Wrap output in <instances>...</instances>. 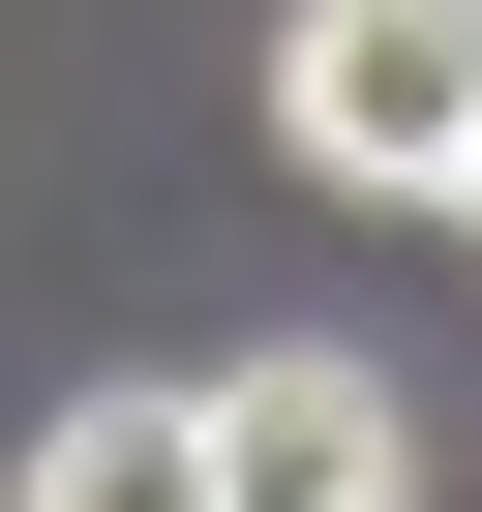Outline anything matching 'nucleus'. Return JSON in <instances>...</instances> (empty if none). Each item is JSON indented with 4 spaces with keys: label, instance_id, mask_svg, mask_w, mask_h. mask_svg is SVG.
I'll return each mask as SVG.
<instances>
[{
    "label": "nucleus",
    "instance_id": "nucleus-2",
    "mask_svg": "<svg viewBox=\"0 0 482 512\" xmlns=\"http://www.w3.org/2000/svg\"><path fill=\"white\" fill-rule=\"evenodd\" d=\"M211 482L241 512H422V422H392V362H211Z\"/></svg>",
    "mask_w": 482,
    "mask_h": 512
},
{
    "label": "nucleus",
    "instance_id": "nucleus-4",
    "mask_svg": "<svg viewBox=\"0 0 482 512\" xmlns=\"http://www.w3.org/2000/svg\"><path fill=\"white\" fill-rule=\"evenodd\" d=\"M452 211H482V181H452Z\"/></svg>",
    "mask_w": 482,
    "mask_h": 512
},
{
    "label": "nucleus",
    "instance_id": "nucleus-1",
    "mask_svg": "<svg viewBox=\"0 0 482 512\" xmlns=\"http://www.w3.org/2000/svg\"><path fill=\"white\" fill-rule=\"evenodd\" d=\"M272 151L302 181H482V0H302L272 31Z\"/></svg>",
    "mask_w": 482,
    "mask_h": 512
},
{
    "label": "nucleus",
    "instance_id": "nucleus-3",
    "mask_svg": "<svg viewBox=\"0 0 482 512\" xmlns=\"http://www.w3.org/2000/svg\"><path fill=\"white\" fill-rule=\"evenodd\" d=\"M0 512H241V482H211V392H61Z\"/></svg>",
    "mask_w": 482,
    "mask_h": 512
}]
</instances>
